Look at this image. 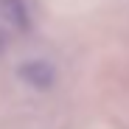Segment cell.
<instances>
[{
  "label": "cell",
  "mask_w": 129,
  "mask_h": 129,
  "mask_svg": "<svg viewBox=\"0 0 129 129\" xmlns=\"http://www.w3.org/2000/svg\"><path fill=\"white\" fill-rule=\"evenodd\" d=\"M17 76L23 79V84H28L34 90H51L56 84V68L48 59H28V62H23Z\"/></svg>",
  "instance_id": "cell-1"
},
{
  "label": "cell",
  "mask_w": 129,
  "mask_h": 129,
  "mask_svg": "<svg viewBox=\"0 0 129 129\" xmlns=\"http://www.w3.org/2000/svg\"><path fill=\"white\" fill-rule=\"evenodd\" d=\"M0 17L20 31H28V25H31V14H28L25 0H0Z\"/></svg>",
  "instance_id": "cell-2"
}]
</instances>
